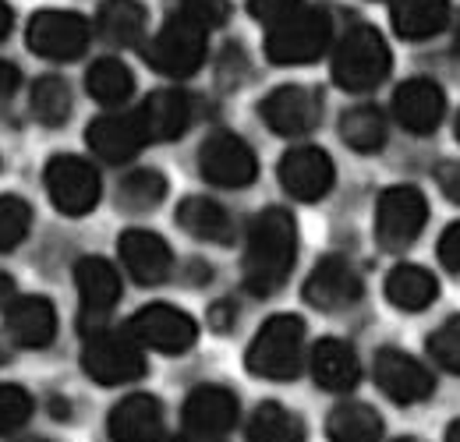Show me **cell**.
I'll return each mask as SVG.
<instances>
[{"mask_svg":"<svg viewBox=\"0 0 460 442\" xmlns=\"http://www.w3.org/2000/svg\"><path fill=\"white\" fill-rule=\"evenodd\" d=\"M25 442H54V439H25Z\"/></svg>","mask_w":460,"mask_h":442,"instance_id":"50","label":"cell"},{"mask_svg":"<svg viewBox=\"0 0 460 442\" xmlns=\"http://www.w3.org/2000/svg\"><path fill=\"white\" fill-rule=\"evenodd\" d=\"M191 96L181 93V89H160L153 93L142 107H138V117H142V128L149 135V142H173L188 131L191 124Z\"/></svg>","mask_w":460,"mask_h":442,"instance_id":"22","label":"cell"},{"mask_svg":"<svg viewBox=\"0 0 460 442\" xmlns=\"http://www.w3.org/2000/svg\"><path fill=\"white\" fill-rule=\"evenodd\" d=\"M14 301V279L7 273H0V308H7Z\"/></svg>","mask_w":460,"mask_h":442,"instance_id":"44","label":"cell"},{"mask_svg":"<svg viewBox=\"0 0 460 442\" xmlns=\"http://www.w3.org/2000/svg\"><path fill=\"white\" fill-rule=\"evenodd\" d=\"M184 429L195 436H227L237 425V396L224 386H195L184 400Z\"/></svg>","mask_w":460,"mask_h":442,"instance_id":"21","label":"cell"},{"mask_svg":"<svg viewBox=\"0 0 460 442\" xmlns=\"http://www.w3.org/2000/svg\"><path fill=\"white\" fill-rule=\"evenodd\" d=\"M107 432L114 442H164L167 436V418L164 403L149 393H131L120 403H114L107 418Z\"/></svg>","mask_w":460,"mask_h":442,"instance_id":"19","label":"cell"},{"mask_svg":"<svg viewBox=\"0 0 460 442\" xmlns=\"http://www.w3.org/2000/svg\"><path fill=\"white\" fill-rule=\"evenodd\" d=\"M365 283L358 277V270L347 262L344 255H326L315 262V270L305 279V301L326 315L347 312L361 301Z\"/></svg>","mask_w":460,"mask_h":442,"instance_id":"14","label":"cell"},{"mask_svg":"<svg viewBox=\"0 0 460 442\" xmlns=\"http://www.w3.org/2000/svg\"><path fill=\"white\" fill-rule=\"evenodd\" d=\"M305 365V323L297 315H273L252 336L244 350V368L255 379L288 383Z\"/></svg>","mask_w":460,"mask_h":442,"instance_id":"2","label":"cell"},{"mask_svg":"<svg viewBox=\"0 0 460 442\" xmlns=\"http://www.w3.org/2000/svg\"><path fill=\"white\" fill-rule=\"evenodd\" d=\"M117 252H120V262H124V273L142 283V287H156L171 277L173 270V252L171 244L153 234V230H124L117 237Z\"/></svg>","mask_w":460,"mask_h":442,"instance_id":"17","label":"cell"},{"mask_svg":"<svg viewBox=\"0 0 460 442\" xmlns=\"http://www.w3.org/2000/svg\"><path fill=\"white\" fill-rule=\"evenodd\" d=\"M397 442H421V439H414V436H403V439H397Z\"/></svg>","mask_w":460,"mask_h":442,"instance_id":"49","label":"cell"},{"mask_svg":"<svg viewBox=\"0 0 460 442\" xmlns=\"http://www.w3.org/2000/svg\"><path fill=\"white\" fill-rule=\"evenodd\" d=\"M330 442H379L383 439V418L376 407L361 400H344L326 418Z\"/></svg>","mask_w":460,"mask_h":442,"instance_id":"28","label":"cell"},{"mask_svg":"<svg viewBox=\"0 0 460 442\" xmlns=\"http://www.w3.org/2000/svg\"><path fill=\"white\" fill-rule=\"evenodd\" d=\"M4 332L25 350H43L58 336V308L50 297H14L4 308Z\"/></svg>","mask_w":460,"mask_h":442,"instance_id":"20","label":"cell"},{"mask_svg":"<svg viewBox=\"0 0 460 442\" xmlns=\"http://www.w3.org/2000/svg\"><path fill=\"white\" fill-rule=\"evenodd\" d=\"M394 117L411 135H432L447 117V93L432 78H407L394 93Z\"/></svg>","mask_w":460,"mask_h":442,"instance_id":"18","label":"cell"},{"mask_svg":"<svg viewBox=\"0 0 460 442\" xmlns=\"http://www.w3.org/2000/svg\"><path fill=\"white\" fill-rule=\"evenodd\" d=\"M128 332H131L142 347H149V350H160V354H184V350H191L195 340H199V323H195L188 312H181V308L160 301V305H146L142 312H135L131 323H128Z\"/></svg>","mask_w":460,"mask_h":442,"instance_id":"11","label":"cell"},{"mask_svg":"<svg viewBox=\"0 0 460 442\" xmlns=\"http://www.w3.org/2000/svg\"><path fill=\"white\" fill-rule=\"evenodd\" d=\"M454 50H457V57H460V18H457V29H454Z\"/></svg>","mask_w":460,"mask_h":442,"instance_id":"48","label":"cell"},{"mask_svg":"<svg viewBox=\"0 0 460 442\" xmlns=\"http://www.w3.org/2000/svg\"><path fill=\"white\" fill-rule=\"evenodd\" d=\"M429 220V202L414 184H394L376 209V241L383 252H403L418 241Z\"/></svg>","mask_w":460,"mask_h":442,"instance_id":"7","label":"cell"},{"mask_svg":"<svg viewBox=\"0 0 460 442\" xmlns=\"http://www.w3.org/2000/svg\"><path fill=\"white\" fill-rule=\"evenodd\" d=\"M167 177L160 170H131L117 188V206L128 213H149L167 199Z\"/></svg>","mask_w":460,"mask_h":442,"instance_id":"33","label":"cell"},{"mask_svg":"<svg viewBox=\"0 0 460 442\" xmlns=\"http://www.w3.org/2000/svg\"><path fill=\"white\" fill-rule=\"evenodd\" d=\"M75 287H78V297H82V312L100 319V315H107L114 308L117 297H120V273L107 259L85 255L75 266Z\"/></svg>","mask_w":460,"mask_h":442,"instance_id":"23","label":"cell"},{"mask_svg":"<svg viewBox=\"0 0 460 442\" xmlns=\"http://www.w3.org/2000/svg\"><path fill=\"white\" fill-rule=\"evenodd\" d=\"M341 138L354 153H379L386 146V117L372 103L350 107L341 117Z\"/></svg>","mask_w":460,"mask_h":442,"instance_id":"32","label":"cell"},{"mask_svg":"<svg viewBox=\"0 0 460 442\" xmlns=\"http://www.w3.org/2000/svg\"><path fill=\"white\" fill-rule=\"evenodd\" d=\"M297 7H301V0H248L252 18L262 22V25H277V22H284L290 11H297Z\"/></svg>","mask_w":460,"mask_h":442,"instance_id":"39","label":"cell"},{"mask_svg":"<svg viewBox=\"0 0 460 442\" xmlns=\"http://www.w3.org/2000/svg\"><path fill=\"white\" fill-rule=\"evenodd\" d=\"M32 230V206L18 195H0V255L14 252Z\"/></svg>","mask_w":460,"mask_h":442,"instance_id":"35","label":"cell"},{"mask_svg":"<svg viewBox=\"0 0 460 442\" xmlns=\"http://www.w3.org/2000/svg\"><path fill=\"white\" fill-rule=\"evenodd\" d=\"M439 262L450 273H460V223L443 230V237H439Z\"/></svg>","mask_w":460,"mask_h":442,"instance_id":"40","label":"cell"},{"mask_svg":"<svg viewBox=\"0 0 460 442\" xmlns=\"http://www.w3.org/2000/svg\"><path fill=\"white\" fill-rule=\"evenodd\" d=\"M248 442H305V421L284 403H259L248 418Z\"/></svg>","mask_w":460,"mask_h":442,"instance_id":"31","label":"cell"},{"mask_svg":"<svg viewBox=\"0 0 460 442\" xmlns=\"http://www.w3.org/2000/svg\"><path fill=\"white\" fill-rule=\"evenodd\" d=\"M199 173L217 188H244L259 177V160L234 131H213L199 149Z\"/></svg>","mask_w":460,"mask_h":442,"instance_id":"10","label":"cell"},{"mask_svg":"<svg viewBox=\"0 0 460 442\" xmlns=\"http://www.w3.org/2000/svg\"><path fill=\"white\" fill-rule=\"evenodd\" d=\"M394 54L379 29L372 25H354L347 29L333 50V82L347 93H372L390 78Z\"/></svg>","mask_w":460,"mask_h":442,"instance_id":"3","label":"cell"},{"mask_svg":"<svg viewBox=\"0 0 460 442\" xmlns=\"http://www.w3.org/2000/svg\"><path fill=\"white\" fill-rule=\"evenodd\" d=\"M11 7H7V0H0V43L7 40V32H11Z\"/></svg>","mask_w":460,"mask_h":442,"instance_id":"45","label":"cell"},{"mask_svg":"<svg viewBox=\"0 0 460 442\" xmlns=\"http://www.w3.org/2000/svg\"><path fill=\"white\" fill-rule=\"evenodd\" d=\"M142 343L124 330H96L82 347V372L100 386H128L146 376Z\"/></svg>","mask_w":460,"mask_h":442,"instance_id":"5","label":"cell"},{"mask_svg":"<svg viewBox=\"0 0 460 442\" xmlns=\"http://www.w3.org/2000/svg\"><path fill=\"white\" fill-rule=\"evenodd\" d=\"M333 22L323 7H297L284 22L270 25L266 36V57L273 64H312L330 50Z\"/></svg>","mask_w":460,"mask_h":442,"instance_id":"4","label":"cell"},{"mask_svg":"<svg viewBox=\"0 0 460 442\" xmlns=\"http://www.w3.org/2000/svg\"><path fill=\"white\" fill-rule=\"evenodd\" d=\"M297 259V226L288 209H262L244 244V287L255 297H270L288 283Z\"/></svg>","mask_w":460,"mask_h":442,"instance_id":"1","label":"cell"},{"mask_svg":"<svg viewBox=\"0 0 460 442\" xmlns=\"http://www.w3.org/2000/svg\"><path fill=\"white\" fill-rule=\"evenodd\" d=\"M177 226L195 241H209V244H234L237 237L230 213L217 199H206V195H191L177 206Z\"/></svg>","mask_w":460,"mask_h":442,"instance_id":"24","label":"cell"},{"mask_svg":"<svg viewBox=\"0 0 460 442\" xmlns=\"http://www.w3.org/2000/svg\"><path fill=\"white\" fill-rule=\"evenodd\" d=\"M171 442H220L217 436H195V432H188V436H177Z\"/></svg>","mask_w":460,"mask_h":442,"instance_id":"46","label":"cell"},{"mask_svg":"<svg viewBox=\"0 0 460 442\" xmlns=\"http://www.w3.org/2000/svg\"><path fill=\"white\" fill-rule=\"evenodd\" d=\"M32 418V396L22 386L0 383V436L18 432Z\"/></svg>","mask_w":460,"mask_h":442,"instance_id":"37","label":"cell"},{"mask_svg":"<svg viewBox=\"0 0 460 442\" xmlns=\"http://www.w3.org/2000/svg\"><path fill=\"white\" fill-rule=\"evenodd\" d=\"M436 181H439V191L450 202H460V164H443L439 173H436Z\"/></svg>","mask_w":460,"mask_h":442,"instance_id":"41","label":"cell"},{"mask_svg":"<svg viewBox=\"0 0 460 442\" xmlns=\"http://www.w3.org/2000/svg\"><path fill=\"white\" fill-rule=\"evenodd\" d=\"M85 89H89V96H93L96 103H103V107H120V103H128L131 93H135V75H131V67H128L124 60L103 57V60H96V64L85 71Z\"/></svg>","mask_w":460,"mask_h":442,"instance_id":"30","label":"cell"},{"mask_svg":"<svg viewBox=\"0 0 460 442\" xmlns=\"http://www.w3.org/2000/svg\"><path fill=\"white\" fill-rule=\"evenodd\" d=\"M234 323H237V308H234L230 301H217L213 312H209V326L217 332H227Z\"/></svg>","mask_w":460,"mask_h":442,"instance_id":"42","label":"cell"},{"mask_svg":"<svg viewBox=\"0 0 460 442\" xmlns=\"http://www.w3.org/2000/svg\"><path fill=\"white\" fill-rule=\"evenodd\" d=\"M96 29L111 47H135L146 36V7L138 0H107L96 14Z\"/></svg>","mask_w":460,"mask_h":442,"instance_id":"29","label":"cell"},{"mask_svg":"<svg viewBox=\"0 0 460 442\" xmlns=\"http://www.w3.org/2000/svg\"><path fill=\"white\" fill-rule=\"evenodd\" d=\"M450 25V0H394V29L401 40L421 43Z\"/></svg>","mask_w":460,"mask_h":442,"instance_id":"26","label":"cell"},{"mask_svg":"<svg viewBox=\"0 0 460 442\" xmlns=\"http://www.w3.org/2000/svg\"><path fill=\"white\" fill-rule=\"evenodd\" d=\"M89 22L75 11H58V7H47L40 14H32L29 22V50L43 60H78L89 47Z\"/></svg>","mask_w":460,"mask_h":442,"instance_id":"9","label":"cell"},{"mask_svg":"<svg viewBox=\"0 0 460 442\" xmlns=\"http://www.w3.org/2000/svg\"><path fill=\"white\" fill-rule=\"evenodd\" d=\"M259 113H262L270 131H277L284 138H301V135L319 128L323 96L308 85H280L259 103Z\"/></svg>","mask_w":460,"mask_h":442,"instance_id":"13","label":"cell"},{"mask_svg":"<svg viewBox=\"0 0 460 442\" xmlns=\"http://www.w3.org/2000/svg\"><path fill=\"white\" fill-rule=\"evenodd\" d=\"M29 103H32V117L40 124L58 128L71 117V85L58 75H43V78H36Z\"/></svg>","mask_w":460,"mask_h":442,"instance_id":"34","label":"cell"},{"mask_svg":"<svg viewBox=\"0 0 460 442\" xmlns=\"http://www.w3.org/2000/svg\"><path fill=\"white\" fill-rule=\"evenodd\" d=\"M457 142H460V117H457Z\"/></svg>","mask_w":460,"mask_h":442,"instance_id":"51","label":"cell"},{"mask_svg":"<svg viewBox=\"0 0 460 442\" xmlns=\"http://www.w3.org/2000/svg\"><path fill=\"white\" fill-rule=\"evenodd\" d=\"M18 82H22L18 67H14V64H7V60H0V107L18 93Z\"/></svg>","mask_w":460,"mask_h":442,"instance_id":"43","label":"cell"},{"mask_svg":"<svg viewBox=\"0 0 460 442\" xmlns=\"http://www.w3.org/2000/svg\"><path fill=\"white\" fill-rule=\"evenodd\" d=\"M206 32L209 29H202L199 22H191L188 14L177 11L164 22V29L146 43L142 57H146L149 67H156L167 78H188L206 60Z\"/></svg>","mask_w":460,"mask_h":442,"instance_id":"6","label":"cell"},{"mask_svg":"<svg viewBox=\"0 0 460 442\" xmlns=\"http://www.w3.org/2000/svg\"><path fill=\"white\" fill-rule=\"evenodd\" d=\"M85 142H89L93 156H100L103 164H128L149 146V135L142 128L138 110H117L96 117L85 128Z\"/></svg>","mask_w":460,"mask_h":442,"instance_id":"16","label":"cell"},{"mask_svg":"<svg viewBox=\"0 0 460 442\" xmlns=\"http://www.w3.org/2000/svg\"><path fill=\"white\" fill-rule=\"evenodd\" d=\"M429 358L443 368V372H450V376H460V315H450L439 330L429 336Z\"/></svg>","mask_w":460,"mask_h":442,"instance_id":"36","label":"cell"},{"mask_svg":"<svg viewBox=\"0 0 460 442\" xmlns=\"http://www.w3.org/2000/svg\"><path fill=\"white\" fill-rule=\"evenodd\" d=\"M436 294H439V283H436V277L425 266L401 262L386 277V297L401 312H425L436 301Z\"/></svg>","mask_w":460,"mask_h":442,"instance_id":"27","label":"cell"},{"mask_svg":"<svg viewBox=\"0 0 460 442\" xmlns=\"http://www.w3.org/2000/svg\"><path fill=\"white\" fill-rule=\"evenodd\" d=\"M376 386L383 389L394 403H421V400H429L432 393H436V379H432V372L418 361V358H411L407 350H397V347H383L379 354H376Z\"/></svg>","mask_w":460,"mask_h":442,"instance_id":"15","label":"cell"},{"mask_svg":"<svg viewBox=\"0 0 460 442\" xmlns=\"http://www.w3.org/2000/svg\"><path fill=\"white\" fill-rule=\"evenodd\" d=\"M47 195L64 217H85L100 202V173L82 156H54L47 164Z\"/></svg>","mask_w":460,"mask_h":442,"instance_id":"8","label":"cell"},{"mask_svg":"<svg viewBox=\"0 0 460 442\" xmlns=\"http://www.w3.org/2000/svg\"><path fill=\"white\" fill-rule=\"evenodd\" d=\"M280 184L290 199L297 202H319L333 191V181H337V166L330 160L326 149L319 146H294L280 156Z\"/></svg>","mask_w":460,"mask_h":442,"instance_id":"12","label":"cell"},{"mask_svg":"<svg viewBox=\"0 0 460 442\" xmlns=\"http://www.w3.org/2000/svg\"><path fill=\"white\" fill-rule=\"evenodd\" d=\"M181 14H188L202 29H220L230 18V0H181Z\"/></svg>","mask_w":460,"mask_h":442,"instance_id":"38","label":"cell"},{"mask_svg":"<svg viewBox=\"0 0 460 442\" xmlns=\"http://www.w3.org/2000/svg\"><path fill=\"white\" fill-rule=\"evenodd\" d=\"M312 376L315 383L330 393H347L361 379V361L358 350L344 340H319L312 347Z\"/></svg>","mask_w":460,"mask_h":442,"instance_id":"25","label":"cell"},{"mask_svg":"<svg viewBox=\"0 0 460 442\" xmlns=\"http://www.w3.org/2000/svg\"><path fill=\"white\" fill-rule=\"evenodd\" d=\"M447 442H460V421H454V425L447 429Z\"/></svg>","mask_w":460,"mask_h":442,"instance_id":"47","label":"cell"}]
</instances>
